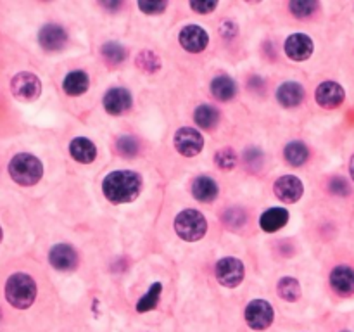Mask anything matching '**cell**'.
I'll list each match as a JSON object with an SVG mask.
<instances>
[{
    "instance_id": "cell-1",
    "label": "cell",
    "mask_w": 354,
    "mask_h": 332,
    "mask_svg": "<svg viewBox=\"0 0 354 332\" xmlns=\"http://www.w3.org/2000/svg\"><path fill=\"white\" fill-rule=\"evenodd\" d=\"M104 195L114 204L131 202L142 191V177L135 171H112L102 182Z\"/></svg>"
},
{
    "instance_id": "cell-2",
    "label": "cell",
    "mask_w": 354,
    "mask_h": 332,
    "mask_svg": "<svg viewBox=\"0 0 354 332\" xmlns=\"http://www.w3.org/2000/svg\"><path fill=\"white\" fill-rule=\"evenodd\" d=\"M5 298L14 308L26 310L36 298L35 281L26 274H14L5 284Z\"/></svg>"
},
{
    "instance_id": "cell-3",
    "label": "cell",
    "mask_w": 354,
    "mask_h": 332,
    "mask_svg": "<svg viewBox=\"0 0 354 332\" xmlns=\"http://www.w3.org/2000/svg\"><path fill=\"white\" fill-rule=\"evenodd\" d=\"M9 174L12 180L19 185H35L44 175V166L40 159L31 154H18L9 163Z\"/></svg>"
},
{
    "instance_id": "cell-4",
    "label": "cell",
    "mask_w": 354,
    "mask_h": 332,
    "mask_svg": "<svg viewBox=\"0 0 354 332\" xmlns=\"http://www.w3.org/2000/svg\"><path fill=\"white\" fill-rule=\"evenodd\" d=\"M175 230H177L178 237L184 241L194 242L199 241L206 235L207 222L203 213L195 210H185L175 218Z\"/></svg>"
},
{
    "instance_id": "cell-5",
    "label": "cell",
    "mask_w": 354,
    "mask_h": 332,
    "mask_svg": "<svg viewBox=\"0 0 354 332\" xmlns=\"http://www.w3.org/2000/svg\"><path fill=\"white\" fill-rule=\"evenodd\" d=\"M11 91L19 101H35L42 92L40 80L36 78L33 73H19L12 78Z\"/></svg>"
},
{
    "instance_id": "cell-6",
    "label": "cell",
    "mask_w": 354,
    "mask_h": 332,
    "mask_svg": "<svg viewBox=\"0 0 354 332\" xmlns=\"http://www.w3.org/2000/svg\"><path fill=\"white\" fill-rule=\"evenodd\" d=\"M246 320L254 331H264L273 322V308L264 300L251 301L246 308Z\"/></svg>"
},
{
    "instance_id": "cell-7",
    "label": "cell",
    "mask_w": 354,
    "mask_h": 332,
    "mask_svg": "<svg viewBox=\"0 0 354 332\" xmlns=\"http://www.w3.org/2000/svg\"><path fill=\"white\" fill-rule=\"evenodd\" d=\"M216 278L225 287H237L244 278V265L237 258H223L216 265Z\"/></svg>"
},
{
    "instance_id": "cell-8",
    "label": "cell",
    "mask_w": 354,
    "mask_h": 332,
    "mask_svg": "<svg viewBox=\"0 0 354 332\" xmlns=\"http://www.w3.org/2000/svg\"><path fill=\"white\" fill-rule=\"evenodd\" d=\"M204 139L199 132L195 128H180V130L175 134V147L180 152L181 156H197L201 151H203Z\"/></svg>"
},
{
    "instance_id": "cell-9",
    "label": "cell",
    "mask_w": 354,
    "mask_h": 332,
    "mask_svg": "<svg viewBox=\"0 0 354 332\" xmlns=\"http://www.w3.org/2000/svg\"><path fill=\"white\" fill-rule=\"evenodd\" d=\"M273 191L280 201L289 202L290 204V202H296L303 198L304 187L303 182L297 177H294V175H283V177H280L279 180L275 182Z\"/></svg>"
},
{
    "instance_id": "cell-10",
    "label": "cell",
    "mask_w": 354,
    "mask_h": 332,
    "mask_svg": "<svg viewBox=\"0 0 354 332\" xmlns=\"http://www.w3.org/2000/svg\"><path fill=\"white\" fill-rule=\"evenodd\" d=\"M210 36H207L206 29H203L197 25L185 26L180 32V44L187 52H203L207 47Z\"/></svg>"
},
{
    "instance_id": "cell-11",
    "label": "cell",
    "mask_w": 354,
    "mask_h": 332,
    "mask_svg": "<svg viewBox=\"0 0 354 332\" xmlns=\"http://www.w3.org/2000/svg\"><path fill=\"white\" fill-rule=\"evenodd\" d=\"M286 54L292 61H306L313 54V40L304 33H294L286 40Z\"/></svg>"
},
{
    "instance_id": "cell-12",
    "label": "cell",
    "mask_w": 354,
    "mask_h": 332,
    "mask_svg": "<svg viewBox=\"0 0 354 332\" xmlns=\"http://www.w3.org/2000/svg\"><path fill=\"white\" fill-rule=\"evenodd\" d=\"M314 97H316V102H318L322 108L333 109L337 106H340L344 102V97H346V92L340 87L339 83L336 82H323L316 92H314Z\"/></svg>"
},
{
    "instance_id": "cell-13",
    "label": "cell",
    "mask_w": 354,
    "mask_h": 332,
    "mask_svg": "<svg viewBox=\"0 0 354 332\" xmlns=\"http://www.w3.org/2000/svg\"><path fill=\"white\" fill-rule=\"evenodd\" d=\"M38 42L45 51H61L68 42V33L59 25H45L38 33Z\"/></svg>"
},
{
    "instance_id": "cell-14",
    "label": "cell",
    "mask_w": 354,
    "mask_h": 332,
    "mask_svg": "<svg viewBox=\"0 0 354 332\" xmlns=\"http://www.w3.org/2000/svg\"><path fill=\"white\" fill-rule=\"evenodd\" d=\"M330 285L339 296H351L354 293V270L346 265L333 268L330 274Z\"/></svg>"
},
{
    "instance_id": "cell-15",
    "label": "cell",
    "mask_w": 354,
    "mask_h": 332,
    "mask_svg": "<svg viewBox=\"0 0 354 332\" xmlns=\"http://www.w3.org/2000/svg\"><path fill=\"white\" fill-rule=\"evenodd\" d=\"M49 260L54 268L61 272L73 270L78 263V257H76V251L68 244H58L51 249V254H49Z\"/></svg>"
},
{
    "instance_id": "cell-16",
    "label": "cell",
    "mask_w": 354,
    "mask_h": 332,
    "mask_svg": "<svg viewBox=\"0 0 354 332\" xmlns=\"http://www.w3.org/2000/svg\"><path fill=\"white\" fill-rule=\"evenodd\" d=\"M104 108L109 115H121L131 108V95L125 88H111L104 95Z\"/></svg>"
},
{
    "instance_id": "cell-17",
    "label": "cell",
    "mask_w": 354,
    "mask_h": 332,
    "mask_svg": "<svg viewBox=\"0 0 354 332\" xmlns=\"http://www.w3.org/2000/svg\"><path fill=\"white\" fill-rule=\"evenodd\" d=\"M277 99L283 108H296L303 102L304 99V88L296 82H287L280 85L279 92H277Z\"/></svg>"
},
{
    "instance_id": "cell-18",
    "label": "cell",
    "mask_w": 354,
    "mask_h": 332,
    "mask_svg": "<svg viewBox=\"0 0 354 332\" xmlns=\"http://www.w3.org/2000/svg\"><path fill=\"white\" fill-rule=\"evenodd\" d=\"M69 152H71L73 158L76 159L78 163H92L97 156V147L92 141L85 137H78L69 144Z\"/></svg>"
},
{
    "instance_id": "cell-19",
    "label": "cell",
    "mask_w": 354,
    "mask_h": 332,
    "mask_svg": "<svg viewBox=\"0 0 354 332\" xmlns=\"http://www.w3.org/2000/svg\"><path fill=\"white\" fill-rule=\"evenodd\" d=\"M289 222V211L283 208H271L261 215L260 225L264 232H277Z\"/></svg>"
},
{
    "instance_id": "cell-20",
    "label": "cell",
    "mask_w": 354,
    "mask_h": 332,
    "mask_svg": "<svg viewBox=\"0 0 354 332\" xmlns=\"http://www.w3.org/2000/svg\"><path fill=\"white\" fill-rule=\"evenodd\" d=\"M192 194H194V198L197 201L211 202L218 195L216 182L210 177L195 178L194 184H192Z\"/></svg>"
},
{
    "instance_id": "cell-21",
    "label": "cell",
    "mask_w": 354,
    "mask_h": 332,
    "mask_svg": "<svg viewBox=\"0 0 354 332\" xmlns=\"http://www.w3.org/2000/svg\"><path fill=\"white\" fill-rule=\"evenodd\" d=\"M88 76L84 71H73L64 78L62 88L69 95H81L88 88Z\"/></svg>"
},
{
    "instance_id": "cell-22",
    "label": "cell",
    "mask_w": 354,
    "mask_h": 332,
    "mask_svg": "<svg viewBox=\"0 0 354 332\" xmlns=\"http://www.w3.org/2000/svg\"><path fill=\"white\" fill-rule=\"evenodd\" d=\"M211 92L216 99L220 101H230L235 94H237V85L231 78L228 76H216L211 83Z\"/></svg>"
},
{
    "instance_id": "cell-23",
    "label": "cell",
    "mask_w": 354,
    "mask_h": 332,
    "mask_svg": "<svg viewBox=\"0 0 354 332\" xmlns=\"http://www.w3.org/2000/svg\"><path fill=\"white\" fill-rule=\"evenodd\" d=\"M194 118H195V123H197L201 128L210 130V128H213L214 125H216L218 119H220V112H218L216 108H213V106L203 104L195 109Z\"/></svg>"
},
{
    "instance_id": "cell-24",
    "label": "cell",
    "mask_w": 354,
    "mask_h": 332,
    "mask_svg": "<svg viewBox=\"0 0 354 332\" xmlns=\"http://www.w3.org/2000/svg\"><path fill=\"white\" fill-rule=\"evenodd\" d=\"M307 156H309L307 147L304 144H301V142H290V144L286 147V159L287 163L292 166L304 165Z\"/></svg>"
},
{
    "instance_id": "cell-25",
    "label": "cell",
    "mask_w": 354,
    "mask_h": 332,
    "mask_svg": "<svg viewBox=\"0 0 354 332\" xmlns=\"http://www.w3.org/2000/svg\"><path fill=\"white\" fill-rule=\"evenodd\" d=\"M279 294L286 301H296L301 296V285L296 278L283 277L279 282Z\"/></svg>"
},
{
    "instance_id": "cell-26",
    "label": "cell",
    "mask_w": 354,
    "mask_h": 332,
    "mask_svg": "<svg viewBox=\"0 0 354 332\" xmlns=\"http://www.w3.org/2000/svg\"><path fill=\"white\" fill-rule=\"evenodd\" d=\"M161 289H163V285H161L160 282L152 284L151 289L147 291V294H145V296L137 303V311H142V313H144V311L154 310L155 305H157V301H160Z\"/></svg>"
},
{
    "instance_id": "cell-27",
    "label": "cell",
    "mask_w": 354,
    "mask_h": 332,
    "mask_svg": "<svg viewBox=\"0 0 354 332\" xmlns=\"http://www.w3.org/2000/svg\"><path fill=\"white\" fill-rule=\"evenodd\" d=\"M102 56H104V59L109 64H120V62H123L127 59V51L118 42H108L102 47Z\"/></svg>"
},
{
    "instance_id": "cell-28",
    "label": "cell",
    "mask_w": 354,
    "mask_h": 332,
    "mask_svg": "<svg viewBox=\"0 0 354 332\" xmlns=\"http://www.w3.org/2000/svg\"><path fill=\"white\" fill-rule=\"evenodd\" d=\"M289 9L296 18H309L318 9V4L313 0H294V2H290Z\"/></svg>"
},
{
    "instance_id": "cell-29",
    "label": "cell",
    "mask_w": 354,
    "mask_h": 332,
    "mask_svg": "<svg viewBox=\"0 0 354 332\" xmlns=\"http://www.w3.org/2000/svg\"><path fill=\"white\" fill-rule=\"evenodd\" d=\"M116 149H118V152H120L121 156H125V158H134V156H137L140 145H138L137 139L128 137L127 135V137L118 139V142H116Z\"/></svg>"
},
{
    "instance_id": "cell-30",
    "label": "cell",
    "mask_w": 354,
    "mask_h": 332,
    "mask_svg": "<svg viewBox=\"0 0 354 332\" xmlns=\"http://www.w3.org/2000/svg\"><path fill=\"white\" fill-rule=\"evenodd\" d=\"M214 161H216V165L220 166V168H223V170H231L235 166V163H237V156H235L233 149L227 147L216 152Z\"/></svg>"
},
{
    "instance_id": "cell-31",
    "label": "cell",
    "mask_w": 354,
    "mask_h": 332,
    "mask_svg": "<svg viewBox=\"0 0 354 332\" xmlns=\"http://www.w3.org/2000/svg\"><path fill=\"white\" fill-rule=\"evenodd\" d=\"M137 64L140 66L144 71L154 73L160 69V59H157L155 54H152V52H142L137 59Z\"/></svg>"
},
{
    "instance_id": "cell-32",
    "label": "cell",
    "mask_w": 354,
    "mask_h": 332,
    "mask_svg": "<svg viewBox=\"0 0 354 332\" xmlns=\"http://www.w3.org/2000/svg\"><path fill=\"white\" fill-rule=\"evenodd\" d=\"M244 222H246V213L240 208H233V210L227 211V215H225V224L228 227H239Z\"/></svg>"
},
{
    "instance_id": "cell-33",
    "label": "cell",
    "mask_w": 354,
    "mask_h": 332,
    "mask_svg": "<svg viewBox=\"0 0 354 332\" xmlns=\"http://www.w3.org/2000/svg\"><path fill=\"white\" fill-rule=\"evenodd\" d=\"M138 8L145 14H161L166 9V2H138Z\"/></svg>"
},
{
    "instance_id": "cell-34",
    "label": "cell",
    "mask_w": 354,
    "mask_h": 332,
    "mask_svg": "<svg viewBox=\"0 0 354 332\" xmlns=\"http://www.w3.org/2000/svg\"><path fill=\"white\" fill-rule=\"evenodd\" d=\"M329 191L337 195H347L349 194V185L344 178H332L329 184Z\"/></svg>"
},
{
    "instance_id": "cell-35",
    "label": "cell",
    "mask_w": 354,
    "mask_h": 332,
    "mask_svg": "<svg viewBox=\"0 0 354 332\" xmlns=\"http://www.w3.org/2000/svg\"><path fill=\"white\" fill-rule=\"evenodd\" d=\"M216 2H190V8L194 9L195 12H199V14H210V12H213L214 9H216Z\"/></svg>"
},
{
    "instance_id": "cell-36",
    "label": "cell",
    "mask_w": 354,
    "mask_h": 332,
    "mask_svg": "<svg viewBox=\"0 0 354 332\" xmlns=\"http://www.w3.org/2000/svg\"><path fill=\"white\" fill-rule=\"evenodd\" d=\"M246 163L251 166H261V163H263V154H261L260 151H256V149H253V151H247Z\"/></svg>"
},
{
    "instance_id": "cell-37",
    "label": "cell",
    "mask_w": 354,
    "mask_h": 332,
    "mask_svg": "<svg viewBox=\"0 0 354 332\" xmlns=\"http://www.w3.org/2000/svg\"><path fill=\"white\" fill-rule=\"evenodd\" d=\"M349 171H351V177H353V180H354V156H353V158H351V165H349Z\"/></svg>"
},
{
    "instance_id": "cell-38",
    "label": "cell",
    "mask_w": 354,
    "mask_h": 332,
    "mask_svg": "<svg viewBox=\"0 0 354 332\" xmlns=\"http://www.w3.org/2000/svg\"><path fill=\"white\" fill-rule=\"evenodd\" d=\"M0 242H2V228H0Z\"/></svg>"
}]
</instances>
